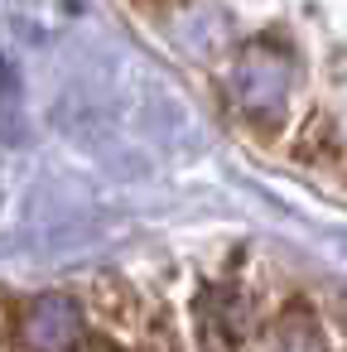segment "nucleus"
I'll return each mask as SVG.
<instances>
[{
    "label": "nucleus",
    "mask_w": 347,
    "mask_h": 352,
    "mask_svg": "<svg viewBox=\"0 0 347 352\" xmlns=\"http://www.w3.org/2000/svg\"><path fill=\"white\" fill-rule=\"evenodd\" d=\"M265 164L347 203V0H116Z\"/></svg>",
    "instance_id": "1"
}]
</instances>
